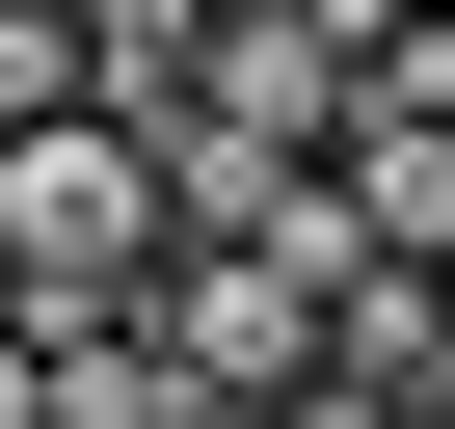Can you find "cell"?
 <instances>
[{"label":"cell","mask_w":455,"mask_h":429,"mask_svg":"<svg viewBox=\"0 0 455 429\" xmlns=\"http://www.w3.org/2000/svg\"><path fill=\"white\" fill-rule=\"evenodd\" d=\"M428 28H455V0H428Z\"/></svg>","instance_id":"cell-5"},{"label":"cell","mask_w":455,"mask_h":429,"mask_svg":"<svg viewBox=\"0 0 455 429\" xmlns=\"http://www.w3.org/2000/svg\"><path fill=\"white\" fill-rule=\"evenodd\" d=\"M268 429H428V402H375V376H322V402H268Z\"/></svg>","instance_id":"cell-3"},{"label":"cell","mask_w":455,"mask_h":429,"mask_svg":"<svg viewBox=\"0 0 455 429\" xmlns=\"http://www.w3.org/2000/svg\"><path fill=\"white\" fill-rule=\"evenodd\" d=\"M161 269H188V161L134 108L0 134V322H161Z\"/></svg>","instance_id":"cell-1"},{"label":"cell","mask_w":455,"mask_h":429,"mask_svg":"<svg viewBox=\"0 0 455 429\" xmlns=\"http://www.w3.org/2000/svg\"><path fill=\"white\" fill-rule=\"evenodd\" d=\"M348 188H375V242H428V269H455V28H402V54H375Z\"/></svg>","instance_id":"cell-2"},{"label":"cell","mask_w":455,"mask_h":429,"mask_svg":"<svg viewBox=\"0 0 455 429\" xmlns=\"http://www.w3.org/2000/svg\"><path fill=\"white\" fill-rule=\"evenodd\" d=\"M428 429H455V349H428Z\"/></svg>","instance_id":"cell-4"}]
</instances>
